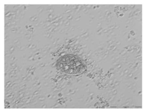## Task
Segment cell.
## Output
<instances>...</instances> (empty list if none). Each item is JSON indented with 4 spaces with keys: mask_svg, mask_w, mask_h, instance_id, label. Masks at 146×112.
Wrapping results in <instances>:
<instances>
[{
    "mask_svg": "<svg viewBox=\"0 0 146 112\" xmlns=\"http://www.w3.org/2000/svg\"><path fill=\"white\" fill-rule=\"evenodd\" d=\"M57 67L65 74L75 75L81 74L86 69L84 62L80 58L73 55H66L57 61Z\"/></svg>",
    "mask_w": 146,
    "mask_h": 112,
    "instance_id": "1",
    "label": "cell"
}]
</instances>
